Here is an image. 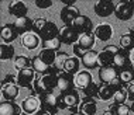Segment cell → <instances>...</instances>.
Returning <instances> with one entry per match:
<instances>
[{
    "label": "cell",
    "instance_id": "cell-28",
    "mask_svg": "<svg viewBox=\"0 0 134 115\" xmlns=\"http://www.w3.org/2000/svg\"><path fill=\"white\" fill-rule=\"evenodd\" d=\"M119 79H120L123 86H129V84L134 83V67H133V65L129 67H126V69L119 70Z\"/></svg>",
    "mask_w": 134,
    "mask_h": 115
},
{
    "label": "cell",
    "instance_id": "cell-43",
    "mask_svg": "<svg viewBox=\"0 0 134 115\" xmlns=\"http://www.w3.org/2000/svg\"><path fill=\"white\" fill-rule=\"evenodd\" d=\"M127 94H129V100L134 101V83L127 86Z\"/></svg>",
    "mask_w": 134,
    "mask_h": 115
},
{
    "label": "cell",
    "instance_id": "cell-26",
    "mask_svg": "<svg viewBox=\"0 0 134 115\" xmlns=\"http://www.w3.org/2000/svg\"><path fill=\"white\" fill-rule=\"evenodd\" d=\"M81 59L76 56H69L66 59V62L64 65V72H66V73L69 74H78L79 73V66H81Z\"/></svg>",
    "mask_w": 134,
    "mask_h": 115
},
{
    "label": "cell",
    "instance_id": "cell-2",
    "mask_svg": "<svg viewBox=\"0 0 134 115\" xmlns=\"http://www.w3.org/2000/svg\"><path fill=\"white\" fill-rule=\"evenodd\" d=\"M58 100V108L59 110H74V108H79L81 105V97H79L76 90H71L66 93H61L59 95H57Z\"/></svg>",
    "mask_w": 134,
    "mask_h": 115
},
{
    "label": "cell",
    "instance_id": "cell-20",
    "mask_svg": "<svg viewBox=\"0 0 134 115\" xmlns=\"http://www.w3.org/2000/svg\"><path fill=\"white\" fill-rule=\"evenodd\" d=\"M92 83H93V77L88 70H81L78 74H75V87L82 90V91Z\"/></svg>",
    "mask_w": 134,
    "mask_h": 115
},
{
    "label": "cell",
    "instance_id": "cell-15",
    "mask_svg": "<svg viewBox=\"0 0 134 115\" xmlns=\"http://www.w3.org/2000/svg\"><path fill=\"white\" fill-rule=\"evenodd\" d=\"M116 17H117L119 20H121V21H127L130 20L133 17V14H134V10H133V7L130 6V3L129 2H120L119 4H116Z\"/></svg>",
    "mask_w": 134,
    "mask_h": 115
},
{
    "label": "cell",
    "instance_id": "cell-1",
    "mask_svg": "<svg viewBox=\"0 0 134 115\" xmlns=\"http://www.w3.org/2000/svg\"><path fill=\"white\" fill-rule=\"evenodd\" d=\"M55 87H58V76L51 73L37 74L35 81L32 84V94L40 97L42 94H47V93H52Z\"/></svg>",
    "mask_w": 134,
    "mask_h": 115
},
{
    "label": "cell",
    "instance_id": "cell-13",
    "mask_svg": "<svg viewBox=\"0 0 134 115\" xmlns=\"http://www.w3.org/2000/svg\"><path fill=\"white\" fill-rule=\"evenodd\" d=\"M27 6L21 0H13L9 3V14L16 18H21V17H27Z\"/></svg>",
    "mask_w": 134,
    "mask_h": 115
},
{
    "label": "cell",
    "instance_id": "cell-42",
    "mask_svg": "<svg viewBox=\"0 0 134 115\" xmlns=\"http://www.w3.org/2000/svg\"><path fill=\"white\" fill-rule=\"evenodd\" d=\"M9 83H16L17 84V76H14L12 73H7L4 76V79H3L2 84H9Z\"/></svg>",
    "mask_w": 134,
    "mask_h": 115
},
{
    "label": "cell",
    "instance_id": "cell-5",
    "mask_svg": "<svg viewBox=\"0 0 134 115\" xmlns=\"http://www.w3.org/2000/svg\"><path fill=\"white\" fill-rule=\"evenodd\" d=\"M40 101H41V108L48 111L51 115H55L58 114V100H57V95H54V93H47V94H42L38 97Z\"/></svg>",
    "mask_w": 134,
    "mask_h": 115
},
{
    "label": "cell",
    "instance_id": "cell-33",
    "mask_svg": "<svg viewBox=\"0 0 134 115\" xmlns=\"http://www.w3.org/2000/svg\"><path fill=\"white\" fill-rule=\"evenodd\" d=\"M129 98L127 94V86H123L119 90H116L114 95H113V104L120 105V104H126V100Z\"/></svg>",
    "mask_w": 134,
    "mask_h": 115
},
{
    "label": "cell",
    "instance_id": "cell-50",
    "mask_svg": "<svg viewBox=\"0 0 134 115\" xmlns=\"http://www.w3.org/2000/svg\"><path fill=\"white\" fill-rule=\"evenodd\" d=\"M21 115H28V114H24V112H23V114H21Z\"/></svg>",
    "mask_w": 134,
    "mask_h": 115
},
{
    "label": "cell",
    "instance_id": "cell-45",
    "mask_svg": "<svg viewBox=\"0 0 134 115\" xmlns=\"http://www.w3.org/2000/svg\"><path fill=\"white\" fill-rule=\"evenodd\" d=\"M35 115H51V114H49L48 111H45V110H42V108H41V110H40Z\"/></svg>",
    "mask_w": 134,
    "mask_h": 115
},
{
    "label": "cell",
    "instance_id": "cell-6",
    "mask_svg": "<svg viewBox=\"0 0 134 115\" xmlns=\"http://www.w3.org/2000/svg\"><path fill=\"white\" fill-rule=\"evenodd\" d=\"M79 37H81V34L75 31L72 25H64L59 31V39L65 45H75L79 41Z\"/></svg>",
    "mask_w": 134,
    "mask_h": 115
},
{
    "label": "cell",
    "instance_id": "cell-30",
    "mask_svg": "<svg viewBox=\"0 0 134 115\" xmlns=\"http://www.w3.org/2000/svg\"><path fill=\"white\" fill-rule=\"evenodd\" d=\"M116 93V88L110 84H102L100 83V91H99V100L102 101H109L110 98H113Z\"/></svg>",
    "mask_w": 134,
    "mask_h": 115
},
{
    "label": "cell",
    "instance_id": "cell-7",
    "mask_svg": "<svg viewBox=\"0 0 134 115\" xmlns=\"http://www.w3.org/2000/svg\"><path fill=\"white\" fill-rule=\"evenodd\" d=\"M21 108H23V112L24 114H28V115H32V114H37L40 110H41V101H40L38 95H28L27 98L23 100L21 103Z\"/></svg>",
    "mask_w": 134,
    "mask_h": 115
},
{
    "label": "cell",
    "instance_id": "cell-11",
    "mask_svg": "<svg viewBox=\"0 0 134 115\" xmlns=\"http://www.w3.org/2000/svg\"><path fill=\"white\" fill-rule=\"evenodd\" d=\"M79 16H81V13H79V9L76 6H65L64 9L61 10V14H59L61 20H62V23L65 25H72V23H74Z\"/></svg>",
    "mask_w": 134,
    "mask_h": 115
},
{
    "label": "cell",
    "instance_id": "cell-31",
    "mask_svg": "<svg viewBox=\"0 0 134 115\" xmlns=\"http://www.w3.org/2000/svg\"><path fill=\"white\" fill-rule=\"evenodd\" d=\"M57 53L55 51H51V49H42L41 52L38 53V56L41 58V60L44 63H47L48 66H54L57 60Z\"/></svg>",
    "mask_w": 134,
    "mask_h": 115
},
{
    "label": "cell",
    "instance_id": "cell-3",
    "mask_svg": "<svg viewBox=\"0 0 134 115\" xmlns=\"http://www.w3.org/2000/svg\"><path fill=\"white\" fill-rule=\"evenodd\" d=\"M95 39H96V37H95V34H93V32L81 34L79 41L74 45V53H75V56L79 58V59H82V58L85 56L86 52L92 51L93 45H95Z\"/></svg>",
    "mask_w": 134,
    "mask_h": 115
},
{
    "label": "cell",
    "instance_id": "cell-12",
    "mask_svg": "<svg viewBox=\"0 0 134 115\" xmlns=\"http://www.w3.org/2000/svg\"><path fill=\"white\" fill-rule=\"evenodd\" d=\"M59 28L57 27V24L54 21H49L47 23V25L42 28V31L38 34V37L41 38V41H49V39H54V38H58L59 37Z\"/></svg>",
    "mask_w": 134,
    "mask_h": 115
},
{
    "label": "cell",
    "instance_id": "cell-37",
    "mask_svg": "<svg viewBox=\"0 0 134 115\" xmlns=\"http://www.w3.org/2000/svg\"><path fill=\"white\" fill-rule=\"evenodd\" d=\"M61 45H62V42H61L59 37H58V38L49 39V41H44L42 42V49H51V51L58 52L61 48Z\"/></svg>",
    "mask_w": 134,
    "mask_h": 115
},
{
    "label": "cell",
    "instance_id": "cell-10",
    "mask_svg": "<svg viewBox=\"0 0 134 115\" xmlns=\"http://www.w3.org/2000/svg\"><path fill=\"white\" fill-rule=\"evenodd\" d=\"M75 31H78L79 34H86V32H93V23L88 16H79L76 20L72 23Z\"/></svg>",
    "mask_w": 134,
    "mask_h": 115
},
{
    "label": "cell",
    "instance_id": "cell-36",
    "mask_svg": "<svg viewBox=\"0 0 134 115\" xmlns=\"http://www.w3.org/2000/svg\"><path fill=\"white\" fill-rule=\"evenodd\" d=\"M99 91H100V84L93 81L92 84H89L83 90V94H85V97H90V98H99Z\"/></svg>",
    "mask_w": 134,
    "mask_h": 115
},
{
    "label": "cell",
    "instance_id": "cell-41",
    "mask_svg": "<svg viewBox=\"0 0 134 115\" xmlns=\"http://www.w3.org/2000/svg\"><path fill=\"white\" fill-rule=\"evenodd\" d=\"M52 0H35V6L38 9H49L52 7Z\"/></svg>",
    "mask_w": 134,
    "mask_h": 115
},
{
    "label": "cell",
    "instance_id": "cell-18",
    "mask_svg": "<svg viewBox=\"0 0 134 115\" xmlns=\"http://www.w3.org/2000/svg\"><path fill=\"white\" fill-rule=\"evenodd\" d=\"M93 34H95L96 39H99V41L102 42H106L109 41V39H111V37H113V28H111L110 24H99L95 30H93Z\"/></svg>",
    "mask_w": 134,
    "mask_h": 115
},
{
    "label": "cell",
    "instance_id": "cell-25",
    "mask_svg": "<svg viewBox=\"0 0 134 115\" xmlns=\"http://www.w3.org/2000/svg\"><path fill=\"white\" fill-rule=\"evenodd\" d=\"M2 94L6 101H14L19 97V86L16 83L2 84Z\"/></svg>",
    "mask_w": 134,
    "mask_h": 115
},
{
    "label": "cell",
    "instance_id": "cell-44",
    "mask_svg": "<svg viewBox=\"0 0 134 115\" xmlns=\"http://www.w3.org/2000/svg\"><path fill=\"white\" fill-rule=\"evenodd\" d=\"M103 115H116V112H114L113 108H110V107H109V108L103 112Z\"/></svg>",
    "mask_w": 134,
    "mask_h": 115
},
{
    "label": "cell",
    "instance_id": "cell-8",
    "mask_svg": "<svg viewBox=\"0 0 134 115\" xmlns=\"http://www.w3.org/2000/svg\"><path fill=\"white\" fill-rule=\"evenodd\" d=\"M114 11H116V4L111 2V0H100V2H97L95 4L96 16L103 17V18L111 16V14H114Z\"/></svg>",
    "mask_w": 134,
    "mask_h": 115
},
{
    "label": "cell",
    "instance_id": "cell-21",
    "mask_svg": "<svg viewBox=\"0 0 134 115\" xmlns=\"http://www.w3.org/2000/svg\"><path fill=\"white\" fill-rule=\"evenodd\" d=\"M19 32H17L14 24H4L2 27V41L3 44H12L13 41H16L19 37Z\"/></svg>",
    "mask_w": 134,
    "mask_h": 115
},
{
    "label": "cell",
    "instance_id": "cell-38",
    "mask_svg": "<svg viewBox=\"0 0 134 115\" xmlns=\"http://www.w3.org/2000/svg\"><path fill=\"white\" fill-rule=\"evenodd\" d=\"M110 108L114 110L116 115H130V111H131V107H129L127 104H120V105L111 104Z\"/></svg>",
    "mask_w": 134,
    "mask_h": 115
},
{
    "label": "cell",
    "instance_id": "cell-46",
    "mask_svg": "<svg viewBox=\"0 0 134 115\" xmlns=\"http://www.w3.org/2000/svg\"><path fill=\"white\" fill-rule=\"evenodd\" d=\"M130 59H131V63H134V49L130 52Z\"/></svg>",
    "mask_w": 134,
    "mask_h": 115
},
{
    "label": "cell",
    "instance_id": "cell-39",
    "mask_svg": "<svg viewBox=\"0 0 134 115\" xmlns=\"http://www.w3.org/2000/svg\"><path fill=\"white\" fill-rule=\"evenodd\" d=\"M47 23H48V20L47 18H42V17H38V18L34 20V25H32V31L35 32V34H40V32L42 31V28L47 25Z\"/></svg>",
    "mask_w": 134,
    "mask_h": 115
},
{
    "label": "cell",
    "instance_id": "cell-35",
    "mask_svg": "<svg viewBox=\"0 0 134 115\" xmlns=\"http://www.w3.org/2000/svg\"><path fill=\"white\" fill-rule=\"evenodd\" d=\"M14 52H16V49H14L13 45H10V44H2L0 45V58H2V60L13 59Z\"/></svg>",
    "mask_w": 134,
    "mask_h": 115
},
{
    "label": "cell",
    "instance_id": "cell-14",
    "mask_svg": "<svg viewBox=\"0 0 134 115\" xmlns=\"http://www.w3.org/2000/svg\"><path fill=\"white\" fill-rule=\"evenodd\" d=\"M117 77H119V70L114 66H106L99 69V80L102 84H110Z\"/></svg>",
    "mask_w": 134,
    "mask_h": 115
},
{
    "label": "cell",
    "instance_id": "cell-51",
    "mask_svg": "<svg viewBox=\"0 0 134 115\" xmlns=\"http://www.w3.org/2000/svg\"><path fill=\"white\" fill-rule=\"evenodd\" d=\"M131 31H133V34H134V30H131Z\"/></svg>",
    "mask_w": 134,
    "mask_h": 115
},
{
    "label": "cell",
    "instance_id": "cell-22",
    "mask_svg": "<svg viewBox=\"0 0 134 115\" xmlns=\"http://www.w3.org/2000/svg\"><path fill=\"white\" fill-rule=\"evenodd\" d=\"M23 108L14 101H2L0 104V115H21Z\"/></svg>",
    "mask_w": 134,
    "mask_h": 115
},
{
    "label": "cell",
    "instance_id": "cell-24",
    "mask_svg": "<svg viewBox=\"0 0 134 115\" xmlns=\"http://www.w3.org/2000/svg\"><path fill=\"white\" fill-rule=\"evenodd\" d=\"M81 62L86 69H96L99 66V52L93 51V49L86 52L85 56L81 59Z\"/></svg>",
    "mask_w": 134,
    "mask_h": 115
},
{
    "label": "cell",
    "instance_id": "cell-32",
    "mask_svg": "<svg viewBox=\"0 0 134 115\" xmlns=\"http://www.w3.org/2000/svg\"><path fill=\"white\" fill-rule=\"evenodd\" d=\"M113 59H114V53L103 49L102 52H99V66L100 67H106V66H113Z\"/></svg>",
    "mask_w": 134,
    "mask_h": 115
},
{
    "label": "cell",
    "instance_id": "cell-9",
    "mask_svg": "<svg viewBox=\"0 0 134 115\" xmlns=\"http://www.w3.org/2000/svg\"><path fill=\"white\" fill-rule=\"evenodd\" d=\"M61 93H66L71 91V90H75V76L74 74H69L66 72H62V73L58 76V87Z\"/></svg>",
    "mask_w": 134,
    "mask_h": 115
},
{
    "label": "cell",
    "instance_id": "cell-16",
    "mask_svg": "<svg viewBox=\"0 0 134 115\" xmlns=\"http://www.w3.org/2000/svg\"><path fill=\"white\" fill-rule=\"evenodd\" d=\"M131 65H133V63H131V59H130V52L120 49V51H119V52L114 55V59H113V66H114L117 70L126 69V67L131 66Z\"/></svg>",
    "mask_w": 134,
    "mask_h": 115
},
{
    "label": "cell",
    "instance_id": "cell-34",
    "mask_svg": "<svg viewBox=\"0 0 134 115\" xmlns=\"http://www.w3.org/2000/svg\"><path fill=\"white\" fill-rule=\"evenodd\" d=\"M14 67L19 72L24 70V69H28V67H31V59L27 56H24V55L16 56L14 58Z\"/></svg>",
    "mask_w": 134,
    "mask_h": 115
},
{
    "label": "cell",
    "instance_id": "cell-49",
    "mask_svg": "<svg viewBox=\"0 0 134 115\" xmlns=\"http://www.w3.org/2000/svg\"><path fill=\"white\" fill-rule=\"evenodd\" d=\"M131 110H133V112H134V101H133V104H131Z\"/></svg>",
    "mask_w": 134,
    "mask_h": 115
},
{
    "label": "cell",
    "instance_id": "cell-27",
    "mask_svg": "<svg viewBox=\"0 0 134 115\" xmlns=\"http://www.w3.org/2000/svg\"><path fill=\"white\" fill-rule=\"evenodd\" d=\"M119 45H120V49L123 51L131 52L134 49V34L133 31L127 32V34H123L120 39H119Z\"/></svg>",
    "mask_w": 134,
    "mask_h": 115
},
{
    "label": "cell",
    "instance_id": "cell-47",
    "mask_svg": "<svg viewBox=\"0 0 134 115\" xmlns=\"http://www.w3.org/2000/svg\"><path fill=\"white\" fill-rule=\"evenodd\" d=\"M129 3H130V6H131V7H133V10H134V0H130Z\"/></svg>",
    "mask_w": 134,
    "mask_h": 115
},
{
    "label": "cell",
    "instance_id": "cell-40",
    "mask_svg": "<svg viewBox=\"0 0 134 115\" xmlns=\"http://www.w3.org/2000/svg\"><path fill=\"white\" fill-rule=\"evenodd\" d=\"M68 58H69V55H68L66 52H58L57 53V60H55V65H54V66L58 67V69H61V70H64V65L66 62Z\"/></svg>",
    "mask_w": 134,
    "mask_h": 115
},
{
    "label": "cell",
    "instance_id": "cell-23",
    "mask_svg": "<svg viewBox=\"0 0 134 115\" xmlns=\"http://www.w3.org/2000/svg\"><path fill=\"white\" fill-rule=\"evenodd\" d=\"M14 27H16V30L19 34L24 35L27 34V32L32 31V25H34V20L28 18V17H21V18H16L14 21Z\"/></svg>",
    "mask_w": 134,
    "mask_h": 115
},
{
    "label": "cell",
    "instance_id": "cell-29",
    "mask_svg": "<svg viewBox=\"0 0 134 115\" xmlns=\"http://www.w3.org/2000/svg\"><path fill=\"white\" fill-rule=\"evenodd\" d=\"M31 67L35 70V73H38V74H47V73H49V69H51V66H48L47 63L42 62L41 58L38 55L31 59Z\"/></svg>",
    "mask_w": 134,
    "mask_h": 115
},
{
    "label": "cell",
    "instance_id": "cell-19",
    "mask_svg": "<svg viewBox=\"0 0 134 115\" xmlns=\"http://www.w3.org/2000/svg\"><path fill=\"white\" fill-rule=\"evenodd\" d=\"M79 112L83 114V115H95L97 112L96 98L85 97V98L81 101V105H79Z\"/></svg>",
    "mask_w": 134,
    "mask_h": 115
},
{
    "label": "cell",
    "instance_id": "cell-48",
    "mask_svg": "<svg viewBox=\"0 0 134 115\" xmlns=\"http://www.w3.org/2000/svg\"><path fill=\"white\" fill-rule=\"evenodd\" d=\"M71 115H83V114H81V112H75V114H71Z\"/></svg>",
    "mask_w": 134,
    "mask_h": 115
},
{
    "label": "cell",
    "instance_id": "cell-4",
    "mask_svg": "<svg viewBox=\"0 0 134 115\" xmlns=\"http://www.w3.org/2000/svg\"><path fill=\"white\" fill-rule=\"evenodd\" d=\"M35 77H37V73H35V70L32 67L21 70L17 73V86L23 88L32 90V84L35 81Z\"/></svg>",
    "mask_w": 134,
    "mask_h": 115
},
{
    "label": "cell",
    "instance_id": "cell-17",
    "mask_svg": "<svg viewBox=\"0 0 134 115\" xmlns=\"http://www.w3.org/2000/svg\"><path fill=\"white\" fill-rule=\"evenodd\" d=\"M40 42H41V38L34 31H30L27 34L21 35V45L26 49H28V51H34L35 48H38Z\"/></svg>",
    "mask_w": 134,
    "mask_h": 115
}]
</instances>
